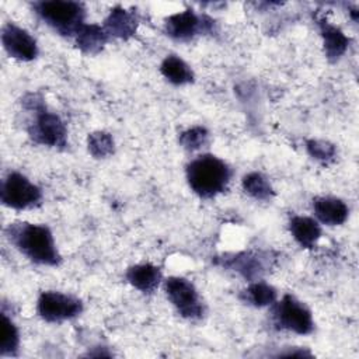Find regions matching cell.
<instances>
[{"label":"cell","mask_w":359,"mask_h":359,"mask_svg":"<svg viewBox=\"0 0 359 359\" xmlns=\"http://www.w3.org/2000/svg\"><path fill=\"white\" fill-rule=\"evenodd\" d=\"M243 189L255 199L266 201L273 195L269 181L259 172H250L243 178Z\"/></svg>","instance_id":"obj_21"},{"label":"cell","mask_w":359,"mask_h":359,"mask_svg":"<svg viewBox=\"0 0 359 359\" xmlns=\"http://www.w3.org/2000/svg\"><path fill=\"white\" fill-rule=\"evenodd\" d=\"M38 314L48 323H60L79 316L83 310L80 299L60 292H42L36 303Z\"/></svg>","instance_id":"obj_8"},{"label":"cell","mask_w":359,"mask_h":359,"mask_svg":"<svg viewBox=\"0 0 359 359\" xmlns=\"http://www.w3.org/2000/svg\"><path fill=\"white\" fill-rule=\"evenodd\" d=\"M160 72L170 83L175 86L188 84L194 80V73L191 67L175 55H170L161 62Z\"/></svg>","instance_id":"obj_17"},{"label":"cell","mask_w":359,"mask_h":359,"mask_svg":"<svg viewBox=\"0 0 359 359\" xmlns=\"http://www.w3.org/2000/svg\"><path fill=\"white\" fill-rule=\"evenodd\" d=\"M36 14L62 35H76L84 24V8L77 1L50 0L34 4Z\"/></svg>","instance_id":"obj_4"},{"label":"cell","mask_w":359,"mask_h":359,"mask_svg":"<svg viewBox=\"0 0 359 359\" xmlns=\"http://www.w3.org/2000/svg\"><path fill=\"white\" fill-rule=\"evenodd\" d=\"M126 279L137 290L153 293L161 280V271L151 264H139L128 269Z\"/></svg>","instance_id":"obj_14"},{"label":"cell","mask_w":359,"mask_h":359,"mask_svg":"<svg viewBox=\"0 0 359 359\" xmlns=\"http://www.w3.org/2000/svg\"><path fill=\"white\" fill-rule=\"evenodd\" d=\"M306 149H307V153L321 161V163H327V161H331L334 157H335V146L331 144L330 142H325V140H317V139H310L307 140L306 143Z\"/></svg>","instance_id":"obj_24"},{"label":"cell","mask_w":359,"mask_h":359,"mask_svg":"<svg viewBox=\"0 0 359 359\" xmlns=\"http://www.w3.org/2000/svg\"><path fill=\"white\" fill-rule=\"evenodd\" d=\"M164 290L168 300L177 309V311L189 320L201 318L203 314V306L195 286L185 278L171 276L164 282Z\"/></svg>","instance_id":"obj_7"},{"label":"cell","mask_w":359,"mask_h":359,"mask_svg":"<svg viewBox=\"0 0 359 359\" xmlns=\"http://www.w3.org/2000/svg\"><path fill=\"white\" fill-rule=\"evenodd\" d=\"M1 202L13 209H28L39 203L41 189L20 172H10L1 182Z\"/></svg>","instance_id":"obj_6"},{"label":"cell","mask_w":359,"mask_h":359,"mask_svg":"<svg viewBox=\"0 0 359 359\" xmlns=\"http://www.w3.org/2000/svg\"><path fill=\"white\" fill-rule=\"evenodd\" d=\"M244 303L255 306V307H265L276 300V290L264 282H255L251 283L245 290L241 292V296Z\"/></svg>","instance_id":"obj_19"},{"label":"cell","mask_w":359,"mask_h":359,"mask_svg":"<svg viewBox=\"0 0 359 359\" xmlns=\"http://www.w3.org/2000/svg\"><path fill=\"white\" fill-rule=\"evenodd\" d=\"M87 144H88V151L97 158H104V157L112 154V151H114V139H112V136L107 132H102V130L93 132L88 136Z\"/></svg>","instance_id":"obj_22"},{"label":"cell","mask_w":359,"mask_h":359,"mask_svg":"<svg viewBox=\"0 0 359 359\" xmlns=\"http://www.w3.org/2000/svg\"><path fill=\"white\" fill-rule=\"evenodd\" d=\"M316 217L327 226H339L348 219L349 209L346 203L334 196H320L313 201Z\"/></svg>","instance_id":"obj_11"},{"label":"cell","mask_w":359,"mask_h":359,"mask_svg":"<svg viewBox=\"0 0 359 359\" xmlns=\"http://www.w3.org/2000/svg\"><path fill=\"white\" fill-rule=\"evenodd\" d=\"M273 321L278 327L304 335L314 328L310 310L292 294H285L273 307Z\"/></svg>","instance_id":"obj_5"},{"label":"cell","mask_w":359,"mask_h":359,"mask_svg":"<svg viewBox=\"0 0 359 359\" xmlns=\"http://www.w3.org/2000/svg\"><path fill=\"white\" fill-rule=\"evenodd\" d=\"M213 21L208 17H199L192 10H185L170 15L164 22L165 34L177 41H188L201 32L212 29Z\"/></svg>","instance_id":"obj_9"},{"label":"cell","mask_w":359,"mask_h":359,"mask_svg":"<svg viewBox=\"0 0 359 359\" xmlns=\"http://www.w3.org/2000/svg\"><path fill=\"white\" fill-rule=\"evenodd\" d=\"M293 238L304 248H313L321 237V229L317 220L307 216H294L289 223Z\"/></svg>","instance_id":"obj_15"},{"label":"cell","mask_w":359,"mask_h":359,"mask_svg":"<svg viewBox=\"0 0 359 359\" xmlns=\"http://www.w3.org/2000/svg\"><path fill=\"white\" fill-rule=\"evenodd\" d=\"M20 344L18 330L14 323L1 313V323H0V353L3 356L15 355Z\"/></svg>","instance_id":"obj_20"},{"label":"cell","mask_w":359,"mask_h":359,"mask_svg":"<svg viewBox=\"0 0 359 359\" xmlns=\"http://www.w3.org/2000/svg\"><path fill=\"white\" fill-rule=\"evenodd\" d=\"M74 36L76 45L86 53H97L108 41V32L97 24H83Z\"/></svg>","instance_id":"obj_16"},{"label":"cell","mask_w":359,"mask_h":359,"mask_svg":"<svg viewBox=\"0 0 359 359\" xmlns=\"http://www.w3.org/2000/svg\"><path fill=\"white\" fill-rule=\"evenodd\" d=\"M320 32L324 42V52L330 60H338L348 49V36L335 25L330 24L327 20H318Z\"/></svg>","instance_id":"obj_12"},{"label":"cell","mask_w":359,"mask_h":359,"mask_svg":"<svg viewBox=\"0 0 359 359\" xmlns=\"http://www.w3.org/2000/svg\"><path fill=\"white\" fill-rule=\"evenodd\" d=\"M22 104L34 112V119L28 128L34 142L49 147H65L67 143L66 126L56 114L46 109L42 97L29 93L24 97Z\"/></svg>","instance_id":"obj_3"},{"label":"cell","mask_w":359,"mask_h":359,"mask_svg":"<svg viewBox=\"0 0 359 359\" xmlns=\"http://www.w3.org/2000/svg\"><path fill=\"white\" fill-rule=\"evenodd\" d=\"M1 42L7 53L18 60H32L38 55L36 41L24 28L8 22L1 29Z\"/></svg>","instance_id":"obj_10"},{"label":"cell","mask_w":359,"mask_h":359,"mask_svg":"<svg viewBox=\"0 0 359 359\" xmlns=\"http://www.w3.org/2000/svg\"><path fill=\"white\" fill-rule=\"evenodd\" d=\"M104 28L108 32V35L126 39L136 32L137 17L132 11H128L122 7H115L105 18Z\"/></svg>","instance_id":"obj_13"},{"label":"cell","mask_w":359,"mask_h":359,"mask_svg":"<svg viewBox=\"0 0 359 359\" xmlns=\"http://www.w3.org/2000/svg\"><path fill=\"white\" fill-rule=\"evenodd\" d=\"M8 240L31 261L41 265H57L60 255L48 226L35 223H13L7 229Z\"/></svg>","instance_id":"obj_1"},{"label":"cell","mask_w":359,"mask_h":359,"mask_svg":"<svg viewBox=\"0 0 359 359\" xmlns=\"http://www.w3.org/2000/svg\"><path fill=\"white\" fill-rule=\"evenodd\" d=\"M209 140V132L203 126H194L180 135L181 146L188 151H195L203 147Z\"/></svg>","instance_id":"obj_23"},{"label":"cell","mask_w":359,"mask_h":359,"mask_svg":"<svg viewBox=\"0 0 359 359\" xmlns=\"http://www.w3.org/2000/svg\"><path fill=\"white\" fill-rule=\"evenodd\" d=\"M223 265L230 266L231 269L237 271L238 273H241L244 278H248V279L259 276L265 271L261 259L257 255L247 254V252L233 255L231 258H224Z\"/></svg>","instance_id":"obj_18"},{"label":"cell","mask_w":359,"mask_h":359,"mask_svg":"<svg viewBox=\"0 0 359 359\" xmlns=\"http://www.w3.org/2000/svg\"><path fill=\"white\" fill-rule=\"evenodd\" d=\"M231 170L216 156L202 154L187 165L191 189L201 198H213L223 192L230 181Z\"/></svg>","instance_id":"obj_2"}]
</instances>
